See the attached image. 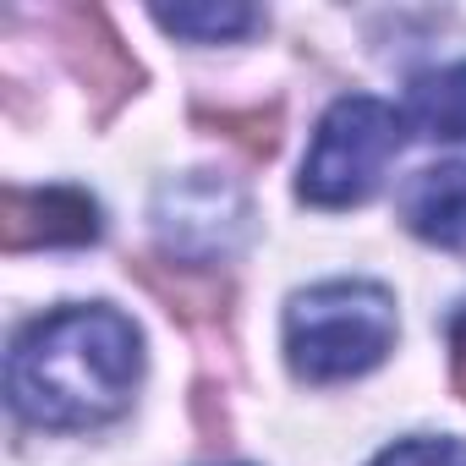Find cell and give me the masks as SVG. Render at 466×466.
<instances>
[{
	"instance_id": "30bf717a",
	"label": "cell",
	"mask_w": 466,
	"mask_h": 466,
	"mask_svg": "<svg viewBox=\"0 0 466 466\" xmlns=\"http://www.w3.org/2000/svg\"><path fill=\"white\" fill-rule=\"evenodd\" d=\"M154 23L176 39H198V45H219V39H242L258 28L253 6L237 0H208V6H154Z\"/></svg>"
},
{
	"instance_id": "8fae6325",
	"label": "cell",
	"mask_w": 466,
	"mask_h": 466,
	"mask_svg": "<svg viewBox=\"0 0 466 466\" xmlns=\"http://www.w3.org/2000/svg\"><path fill=\"white\" fill-rule=\"evenodd\" d=\"M198 116L214 121V127H225V137H230V143H242L253 159H269L275 143H280V110H248V116H237V110H219V116L198 110Z\"/></svg>"
},
{
	"instance_id": "4fadbf2b",
	"label": "cell",
	"mask_w": 466,
	"mask_h": 466,
	"mask_svg": "<svg viewBox=\"0 0 466 466\" xmlns=\"http://www.w3.org/2000/svg\"><path fill=\"white\" fill-rule=\"evenodd\" d=\"M450 362H455V390L466 395V302L450 319Z\"/></svg>"
},
{
	"instance_id": "6da1fadb",
	"label": "cell",
	"mask_w": 466,
	"mask_h": 466,
	"mask_svg": "<svg viewBox=\"0 0 466 466\" xmlns=\"http://www.w3.org/2000/svg\"><path fill=\"white\" fill-rule=\"evenodd\" d=\"M137 379L143 335L105 302L28 324L6 362V395L34 428H99L132 406Z\"/></svg>"
},
{
	"instance_id": "7c38bea8",
	"label": "cell",
	"mask_w": 466,
	"mask_h": 466,
	"mask_svg": "<svg viewBox=\"0 0 466 466\" xmlns=\"http://www.w3.org/2000/svg\"><path fill=\"white\" fill-rule=\"evenodd\" d=\"M373 466H466V444H461V439H433V433H417V439L390 444Z\"/></svg>"
},
{
	"instance_id": "8992f818",
	"label": "cell",
	"mask_w": 466,
	"mask_h": 466,
	"mask_svg": "<svg viewBox=\"0 0 466 466\" xmlns=\"http://www.w3.org/2000/svg\"><path fill=\"white\" fill-rule=\"evenodd\" d=\"M61 50H66V66L77 72V83H88L94 94H105V110L137 88V61L121 50V39L105 23V12L72 6L61 17Z\"/></svg>"
},
{
	"instance_id": "7a4b0ae2",
	"label": "cell",
	"mask_w": 466,
	"mask_h": 466,
	"mask_svg": "<svg viewBox=\"0 0 466 466\" xmlns=\"http://www.w3.org/2000/svg\"><path fill=\"white\" fill-rule=\"evenodd\" d=\"M395 346V297L373 280H324L286 308V362L308 384H340L379 368Z\"/></svg>"
},
{
	"instance_id": "277c9868",
	"label": "cell",
	"mask_w": 466,
	"mask_h": 466,
	"mask_svg": "<svg viewBox=\"0 0 466 466\" xmlns=\"http://www.w3.org/2000/svg\"><path fill=\"white\" fill-rule=\"evenodd\" d=\"M154 230H159V242H165V253L176 264L214 269L248 237V198L230 181L208 176V170L176 176L154 198Z\"/></svg>"
},
{
	"instance_id": "3957f363",
	"label": "cell",
	"mask_w": 466,
	"mask_h": 466,
	"mask_svg": "<svg viewBox=\"0 0 466 466\" xmlns=\"http://www.w3.org/2000/svg\"><path fill=\"white\" fill-rule=\"evenodd\" d=\"M406 143V121L395 116V105L373 99V94H346L324 110L313 148L302 159L297 192L313 208H351L368 203L390 170V159Z\"/></svg>"
},
{
	"instance_id": "ba28073f",
	"label": "cell",
	"mask_w": 466,
	"mask_h": 466,
	"mask_svg": "<svg viewBox=\"0 0 466 466\" xmlns=\"http://www.w3.org/2000/svg\"><path fill=\"white\" fill-rule=\"evenodd\" d=\"M137 275L148 280V291L170 308V313H181L187 324H208V319H225V302H230V286H225V275H214V269H203V264H137Z\"/></svg>"
},
{
	"instance_id": "9c48e42d",
	"label": "cell",
	"mask_w": 466,
	"mask_h": 466,
	"mask_svg": "<svg viewBox=\"0 0 466 466\" xmlns=\"http://www.w3.org/2000/svg\"><path fill=\"white\" fill-rule=\"evenodd\" d=\"M406 121H411L422 137L466 143V61H461V66H444V72H422V77H411Z\"/></svg>"
},
{
	"instance_id": "52a82bcc",
	"label": "cell",
	"mask_w": 466,
	"mask_h": 466,
	"mask_svg": "<svg viewBox=\"0 0 466 466\" xmlns=\"http://www.w3.org/2000/svg\"><path fill=\"white\" fill-rule=\"evenodd\" d=\"M400 219L411 237L444 253H466V159L417 170L400 192Z\"/></svg>"
},
{
	"instance_id": "5b68a950",
	"label": "cell",
	"mask_w": 466,
	"mask_h": 466,
	"mask_svg": "<svg viewBox=\"0 0 466 466\" xmlns=\"http://www.w3.org/2000/svg\"><path fill=\"white\" fill-rule=\"evenodd\" d=\"M99 203L77 187H45L0 192V248L6 253H34V248H88L99 242Z\"/></svg>"
}]
</instances>
